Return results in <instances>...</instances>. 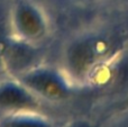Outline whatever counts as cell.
<instances>
[{"instance_id": "3", "label": "cell", "mask_w": 128, "mask_h": 127, "mask_svg": "<svg viewBox=\"0 0 128 127\" xmlns=\"http://www.w3.org/2000/svg\"><path fill=\"white\" fill-rule=\"evenodd\" d=\"M19 82L38 99L58 101L64 99L68 94L64 80L50 70L29 69L20 74Z\"/></svg>"}, {"instance_id": "2", "label": "cell", "mask_w": 128, "mask_h": 127, "mask_svg": "<svg viewBox=\"0 0 128 127\" xmlns=\"http://www.w3.org/2000/svg\"><path fill=\"white\" fill-rule=\"evenodd\" d=\"M10 22L17 42L30 45L43 40L46 35V18L42 10L32 2H18L11 12Z\"/></svg>"}, {"instance_id": "6", "label": "cell", "mask_w": 128, "mask_h": 127, "mask_svg": "<svg viewBox=\"0 0 128 127\" xmlns=\"http://www.w3.org/2000/svg\"><path fill=\"white\" fill-rule=\"evenodd\" d=\"M7 45L4 42L0 40V66L4 65V52H6Z\"/></svg>"}, {"instance_id": "5", "label": "cell", "mask_w": 128, "mask_h": 127, "mask_svg": "<svg viewBox=\"0 0 128 127\" xmlns=\"http://www.w3.org/2000/svg\"><path fill=\"white\" fill-rule=\"evenodd\" d=\"M9 127H46L44 123L34 118H26V117H18L11 120Z\"/></svg>"}, {"instance_id": "4", "label": "cell", "mask_w": 128, "mask_h": 127, "mask_svg": "<svg viewBox=\"0 0 128 127\" xmlns=\"http://www.w3.org/2000/svg\"><path fill=\"white\" fill-rule=\"evenodd\" d=\"M36 98L20 82L0 84V107L6 109H30L37 105Z\"/></svg>"}, {"instance_id": "1", "label": "cell", "mask_w": 128, "mask_h": 127, "mask_svg": "<svg viewBox=\"0 0 128 127\" xmlns=\"http://www.w3.org/2000/svg\"><path fill=\"white\" fill-rule=\"evenodd\" d=\"M109 53L110 45L102 37L92 36L78 40L66 51V71L76 81L90 79L106 62Z\"/></svg>"}, {"instance_id": "7", "label": "cell", "mask_w": 128, "mask_h": 127, "mask_svg": "<svg viewBox=\"0 0 128 127\" xmlns=\"http://www.w3.org/2000/svg\"><path fill=\"white\" fill-rule=\"evenodd\" d=\"M73 127H89V126L84 125V124H79V125H75V126H73Z\"/></svg>"}]
</instances>
